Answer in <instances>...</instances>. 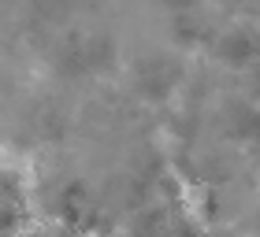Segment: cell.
I'll use <instances>...</instances> for the list:
<instances>
[{
	"mask_svg": "<svg viewBox=\"0 0 260 237\" xmlns=\"http://www.w3.org/2000/svg\"><path fill=\"white\" fill-rule=\"evenodd\" d=\"M22 237H49V233H41V230H34V233H22Z\"/></svg>",
	"mask_w": 260,
	"mask_h": 237,
	"instance_id": "obj_1",
	"label": "cell"
}]
</instances>
